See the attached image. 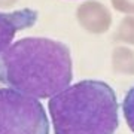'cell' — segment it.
<instances>
[{"label": "cell", "mask_w": 134, "mask_h": 134, "mask_svg": "<svg viewBox=\"0 0 134 134\" xmlns=\"http://www.w3.org/2000/svg\"><path fill=\"white\" fill-rule=\"evenodd\" d=\"M77 19L86 30L101 33L110 25V14L98 2H86L77 9Z\"/></svg>", "instance_id": "obj_5"}, {"label": "cell", "mask_w": 134, "mask_h": 134, "mask_svg": "<svg viewBox=\"0 0 134 134\" xmlns=\"http://www.w3.org/2000/svg\"><path fill=\"white\" fill-rule=\"evenodd\" d=\"M0 134H49V121L37 98L0 88Z\"/></svg>", "instance_id": "obj_3"}, {"label": "cell", "mask_w": 134, "mask_h": 134, "mask_svg": "<svg viewBox=\"0 0 134 134\" xmlns=\"http://www.w3.org/2000/svg\"><path fill=\"white\" fill-rule=\"evenodd\" d=\"M122 113H124L128 128L134 133V86H131L125 92L124 100H122Z\"/></svg>", "instance_id": "obj_6"}, {"label": "cell", "mask_w": 134, "mask_h": 134, "mask_svg": "<svg viewBox=\"0 0 134 134\" xmlns=\"http://www.w3.org/2000/svg\"><path fill=\"white\" fill-rule=\"evenodd\" d=\"M39 12L24 8L14 12H0V54L12 45L16 31L30 29L36 24Z\"/></svg>", "instance_id": "obj_4"}, {"label": "cell", "mask_w": 134, "mask_h": 134, "mask_svg": "<svg viewBox=\"0 0 134 134\" xmlns=\"http://www.w3.org/2000/svg\"><path fill=\"white\" fill-rule=\"evenodd\" d=\"M54 134H115L119 104L104 81L85 79L64 88L48 101Z\"/></svg>", "instance_id": "obj_2"}, {"label": "cell", "mask_w": 134, "mask_h": 134, "mask_svg": "<svg viewBox=\"0 0 134 134\" xmlns=\"http://www.w3.org/2000/svg\"><path fill=\"white\" fill-rule=\"evenodd\" d=\"M133 34H134V18L124 19V23L121 24V33H119L121 40H127V42L134 43Z\"/></svg>", "instance_id": "obj_7"}, {"label": "cell", "mask_w": 134, "mask_h": 134, "mask_svg": "<svg viewBox=\"0 0 134 134\" xmlns=\"http://www.w3.org/2000/svg\"><path fill=\"white\" fill-rule=\"evenodd\" d=\"M72 79V55L63 42L23 37L0 54V83L37 100L58 94Z\"/></svg>", "instance_id": "obj_1"}]
</instances>
